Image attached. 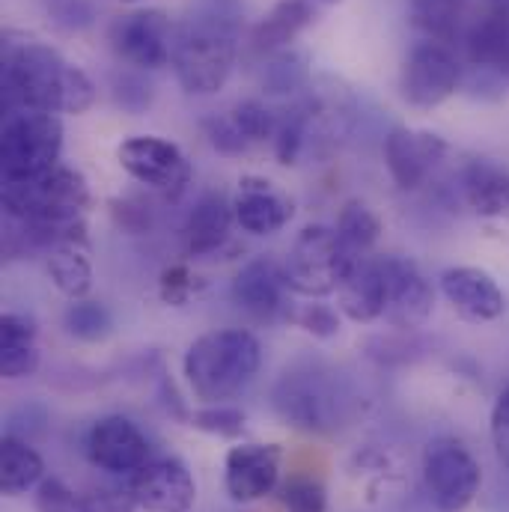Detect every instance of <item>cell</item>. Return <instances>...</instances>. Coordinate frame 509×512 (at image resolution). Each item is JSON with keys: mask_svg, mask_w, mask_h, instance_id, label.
Segmentation results:
<instances>
[{"mask_svg": "<svg viewBox=\"0 0 509 512\" xmlns=\"http://www.w3.org/2000/svg\"><path fill=\"white\" fill-rule=\"evenodd\" d=\"M236 128L242 131V137L248 143H265V140H274V131H277V111L265 108L262 102H239L233 111H230Z\"/></svg>", "mask_w": 509, "mask_h": 512, "instance_id": "obj_33", "label": "cell"}, {"mask_svg": "<svg viewBox=\"0 0 509 512\" xmlns=\"http://www.w3.org/2000/svg\"><path fill=\"white\" fill-rule=\"evenodd\" d=\"M384 283H387V310L384 319L399 331L420 328L432 307H435V289L423 277V271L405 259V256H382Z\"/></svg>", "mask_w": 509, "mask_h": 512, "instance_id": "obj_16", "label": "cell"}, {"mask_svg": "<svg viewBox=\"0 0 509 512\" xmlns=\"http://www.w3.org/2000/svg\"><path fill=\"white\" fill-rule=\"evenodd\" d=\"M117 158H120V167L134 182L164 197H179L194 179V167L188 155L176 143L152 137V134L123 140V146L117 149Z\"/></svg>", "mask_w": 509, "mask_h": 512, "instance_id": "obj_10", "label": "cell"}, {"mask_svg": "<svg viewBox=\"0 0 509 512\" xmlns=\"http://www.w3.org/2000/svg\"><path fill=\"white\" fill-rule=\"evenodd\" d=\"M483 471L456 438H435L423 450V498L432 512H465L480 495Z\"/></svg>", "mask_w": 509, "mask_h": 512, "instance_id": "obj_6", "label": "cell"}, {"mask_svg": "<svg viewBox=\"0 0 509 512\" xmlns=\"http://www.w3.org/2000/svg\"><path fill=\"white\" fill-rule=\"evenodd\" d=\"M128 492L146 512H191L197 504V483L176 456L149 459L128 477Z\"/></svg>", "mask_w": 509, "mask_h": 512, "instance_id": "obj_12", "label": "cell"}, {"mask_svg": "<svg viewBox=\"0 0 509 512\" xmlns=\"http://www.w3.org/2000/svg\"><path fill=\"white\" fill-rule=\"evenodd\" d=\"M340 405H343V393L337 387L334 373L313 367V364L286 370L274 387L277 414L289 426L304 429V432L334 429L340 420Z\"/></svg>", "mask_w": 509, "mask_h": 512, "instance_id": "obj_7", "label": "cell"}, {"mask_svg": "<svg viewBox=\"0 0 509 512\" xmlns=\"http://www.w3.org/2000/svg\"><path fill=\"white\" fill-rule=\"evenodd\" d=\"M194 429L206 432V435H218V438H239L245 432V411L236 405H209L203 411H197L191 417Z\"/></svg>", "mask_w": 509, "mask_h": 512, "instance_id": "obj_34", "label": "cell"}, {"mask_svg": "<svg viewBox=\"0 0 509 512\" xmlns=\"http://www.w3.org/2000/svg\"><path fill=\"white\" fill-rule=\"evenodd\" d=\"M63 123L45 111L6 114L0 134V170L3 179H30L60 167Z\"/></svg>", "mask_w": 509, "mask_h": 512, "instance_id": "obj_5", "label": "cell"}, {"mask_svg": "<svg viewBox=\"0 0 509 512\" xmlns=\"http://www.w3.org/2000/svg\"><path fill=\"white\" fill-rule=\"evenodd\" d=\"M45 265H48V277L54 289L66 295L69 301L87 298V292L93 289V265L87 256V245L54 248L45 254Z\"/></svg>", "mask_w": 509, "mask_h": 512, "instance_id": "obj_29", "label": "cell"}, {"mask_svg": "<svg viewBox=\"0 0 509 512\" xmlns=\"http://www.w3.org/2000/svg\"><path fill=\"white\" fill-rule=\"evenodd\" d=\"M111 209H114V218H117V224L128 230V233H146L149 230V206H143V203H134V200H114L111 203Z\"/></svg>", "mask_w": 509, "mask_h": 512, "instance_id": "obj_43", "label": "cell"}, {"mask_svg": "<svg viewBox=\"0 0 509 512\" xmlns=\"http://www.w3.org/2000/svg\"><path fill=\"white\" fill-rule=\"evenodd\" d=\"M486 6H492V9H504V12H509V0H486Z\"/></svg>", "mask_w": 509, "mask_h": 512, "instance_id": "obj_45", "label": "cell"}, {"mask_svg": "<svg viewBox=\"0 0 509 512\" xmlns=\"http://www.w3.org/2000/svg\"><path fill=\"white\" fill-rule=\"evenodd\" d=\"M48 15L63 30H84L93 24V6L87 0H45Z\"/></svg>", "mask_w": 509, "mask_h": 512, "instance_id": "obj_39", "label": "cell"}, {"mask_svg": "<svg viewBox=\"0 0 509 512\" xmlns=\"http://www.w3.org/2000/svg\"><path fill=\"white\" fill-rule=\"evenodd\" d=\"M304 60L295 57V54H280L274 57L265 72H262V87L265 93H274V96H283V93H295L301 84H304Z\"/></svg>", "mask_w": 509, "mask_h": 512, "instance_id": "obj_35", "label": "cell"}, {"mask_svg": "<svg viewBox=\"0 0 509 512\" xmlns=\"http://www.w3.org/2000/svg\"><path fill=\"white\" fill-rule=\"evenodd\" d=\"M123 3H134V0H123Z\"/></svg>", "mask_w": 509, "mask_h": 512, "instance_id": "obj_47", "label": "cell"}, {"mask_svg": "<svg viewBox=\"0 0 509 512\" xmlns=\"http://www.w3.org/2000/svg\"><path fill=\"white\" fill-rule=\"evenodd\" d=\"M242 0H197L173 33V72L188 96H215L227 87L242 39Z\"/></svg>", "mask_w": 509, "mask_h": 512, "instance_id": "obj_2", "label": "cell"}, {"mask_svg": "<svg viewBox=\"0 0 509 512\" xmlns=\"http://www.w3.org/2000/svg\"><path fill=\"white\" fill-rule=\"evenodd\" d=\"M450 152L447 140L432 131L390 128L384 137V164L399 191H417L429 182L432 170Z\"/></svg>", "mask_w": 509, "mask_h": 512, "instance_id": "obj_14", "label": "cell"}, {"mask_svg": "<svg viewBox=\"0 0 509 512\" xmlns=\"http://www.w3.org/2000/svg\"><path fill=\"white\" fill-rule=\"evenodd\" d=\"M39 370L36 322L21 313H6L0 319V373L3 379H27Z\"/></svg>", "mask_w": 509, "mask_h": 512, "instance_id": "obj_25", "label": "cell"}, {"mask_svg": "<svg viewBox=\"0 0 509 512\" xmlns=\"http://www.w3.org/2000/svg\"><path fill=\"white\" fill-rule=\"evenodd\" d=\"M492 444L498 462L509 471V384L498 393L492 408Z\"/></svg>", "mask_w": 509, "mask_h": 512, "instance_id": "obj_42", "label": "cell"}, {"mask_svg": "<svg viewBox=\"0 0 509 512\" xmlns=\"http://www.w3.org/2000/svg\"><path fill=\"white\" fill-rule=\"evenodd\" d=\"M96 105V84L57 48L36 39H3V111L87 114Z\"/></svg>", "mask_w": 509, "mask_h": 512, "instance_id": "obj_1", "label": "cell"}, {"mask_svg": "<svg viewBox=\"0 0 509 512\" xmlns=\"http://www.w3.org/2000/svg\"><path fill=\"white\" fill-rule=\"evenodd\" d=\"M84 450L99 471L120 474V477H131L152 459V447L146 435L134 420L123 414H108L96 420L84 438Z\"/></svg>", "mask_w": 509, "mask_h": 512, "instance_id": "obj_13", "label": "cell"}, {"mask_svg": "<svg viewBox=\"0 0 509 512\" xmlns=\"http://www.w3.org/2000/svg\"><path fill=\"white\" fill-rule=\"evenodd\" d=\"M313 18H316L313 0H280L254 27L251 48L259 54H274V51L292 45L313 24Z\"/></svg>", "mask_w": 509, "mask_h": 512, "instance_id": "obj_24", "label": "cell"}, {"mask_svg": "<svg viewBox=\"0 0 509 512\" xmlns=\"http://www.w3.org/2000/svg\"><path fill=\"white\" fill-rule=\"evenodd\" d=\"M459 81H462V66L450 51V45L423 39L408 51L402 63L399 93L411 108L432 111L459 90Z\"/></svg>", "mask_w": 509, "mask_h": 512, "instance_id": "obj_9", "label": "cell"}, {"mask_svg": "<svg viewBox=\"0 0 509 512\" xmlns=\"http://www.w3.org/2000/svg\"><path fill=\"white\" fill-rule=\"evenodd\" d=\"M233 224H236L233 203L218 191L203 194L185 218V230H182L185 251L191 256L218 254L230 242Z\"/></svg>", "mask_w": 509, "mask_h": 512, "instance_id": "obj_21", "label": "cell"}, {"mask_svg": "<svg viewBox=\"0 0 509 512\" xmlns=\"http://www.w3.org/2000/svg\"><path fill=\"white\" fill-rule=\"evenodd\" d=\"M340 295V310L352 322H376L384 319L387 310V283H384L382 256H367L358 262L349 277L337 289Z\"/></svg>", "mask_w": 509, "mask_h": 512, "instance_id": "obj_23", "label": "cell"}, {"mask_svg": "<svg viewBox=\"0 0 509 512\" xmlns=\"http://www.w3.org/2000/svg\"><path fill=\"white\" fill-rule=\"evenodd\" d=\"M292 286L286 280V265L274 262L271 256H256L245 262L233 280V301L256 322H274L289 313Z\"/></svg>", "mask_w": 509, "mask_h": 512, "instance_id": "obj_15", "label": "cell"}, {"mask_svg": "<svg viewBox=\"0 0 509 512\" xmlns=\"http://www.w3.org/2000/svg\"><path fill=\"white\" fill-rule=\"evenodd\" d=\"M277 498L286 512H328V492L313 477H289Z\"/></svg>", "mask_w": 509, "mask_h": 512, "instance_id": "obj_32", "label": "cell"}, {"mask_svg": "<svg viewBox=\"0 0 509 512\" xmlns=\"http://www.w3.org/2000/svg\"><path fill=\"white\" fill-rule=\"evenodd\" d=\"M63 325H66V334L81 340V343H99L111 334L114 328V319L108 313L105 304L99 301H90V298H78L66 307L63 313Z\"/></svg>", "mask_w": 509, "mask_h": 512, "instance_id": "obj_30", "label": "cell"}, {"mask_svg": "<svg viewBox=\"0 0 509 512\" xmlns=\"http://www.w3.org/2000/svg\"><path fill=\"white\" fill-rule=\"evenodd\" d=\"M316 3H325V6H334V3H340V0H316Z\"/></svg>", "mask_w": 509, "mask_h": 512, "instance_id": "obj_46", "label": "cell"}, {"mask_svg": "<svg viewBox=\"0 0 509 512\" xmlns=\"http://www.w3.org/2000/svg\"><path fill=\"white\" fill-rule=\"evenodd\" d=\"M114 99H117V105H123L126 111H143V108H149V102H152V87L140 78V75H117V81H114Z\"/></svg>", "mask_w": 509, "mask_h": 512, "instance_id": "obj_41", "label": "cell"}, {"mask_svg": "<svg viewBox=\"0 0 509 512\" xmlns=\"http://www.w3.org/2000/svg\"><path fill=\"white\" fill-rule=\"evenodd\" d=\"M42 480H45V462L30 447V441L3 435V444H0V489H3V495L6 498L27 495L33 489H39Z\"/></svg>", "mask_w": 509, "mask_h": 512, "instance_id": "obj_28", "label": "cell"}, {"mask_svg": "<svg viewBox=\"0 0 509 512\" xmlns=\"http://www.w3.org/2000/svg\"><path fill=\"white\" fill-rule=\"evenodd\" d=\"M280 447L277 444H236L224 462V489L236 504H256L277 489Z\"/></svg>", "mask_w": 509, "mask_h": 512, "instance_id": "obj_17", "label": "cell"}, {"mask_svg": "<svg viewBox=\"0 0 509 512\" xmlns=\"http://www.w3.org/2000/svg\"><path fill=\"white\" fill-rule=\"evenodd\" d=\"M137 510V501L131 498V492L126 489H111V486H102V489H93L87 495H81V512H134Z\"/></svg>", "mask_w": 509, "mask_h": 512, "instance_id": "obj_40", "label": "cell"}, {"mask_svg": "<svg viewBox=\"0 0 509 512\" xmlns=\"http://www.w3.org/2000/svg\"><path fill=\"white\" fill-rule=\"evenodd\" d=\"M236 224L251 236H274L292 221V203L268 179L245 176L233 197Z\"/></svg>", "mask_w": 509, "mask_h": 512, "instance_id": "obj_19", "label": "cell"}, {"mask_svg": "<svg viewBox=\"0 0 509 512\" xmlns=\"http://www.w3.org/2000/svg\"><path fill=\"white\" fill-rule=\"evenodd\" d=\"M337 242H340V254H343V262H346V277L349 271L364 262L367 256H373V248L382 236V221L379 215L361 203V200H349L340 215H337ZM343 277V280H346Z\"/></svg>", "mask_w": 509, "mask_h": 512, "instance_id": "obj_26", "label": "cell"}, {"mask_svg": "<svg viewBox=\"0 0 509 512\" xmlns=\"http://www.w3.org/2000/svg\"><path fill=\"white\" fill-rule=\"evenodd\" d=\"M310 105H295L289 111L277 114V131H274V155L280 164H295L304 143H307V128H310Z\"/></svg>", "mask_w": 509, "mask_h": 512, "instance_id": "obj_31", "label": "cell"}, {"mask_svg": "<svg viewBox=\"0 0 509 512\" xmlns=\"http://www.w3.org/2000/svg\"><path fill=\"white\" fill-rule=\"evenodd\" d=\"M459 191L465 206L480 218H509V167L489 161V158H471L459 170Z\"/></svg>", "mask_w": 509, "mask_h": 512, "instance_id": "obj_20", "label": "cell"}, {"mask_svg": "<svg viewBox=\"0 0 509 512\" xmlns=\"http://www.w3.org/2000/svg\"><path fill=\"white\" fill-rule=\"evenodd\" d=\"M441 292L447 304L474 325H486L504 316L507 298L498 286V280L474 265H453L441 274Z\"/></svg>", "mask_w": 509, "mask_h": 512, "instance_id": "obj_18", "label": "cell"}, {"mask_svg": "<svg viewBox=\"0 0 509 512\" xmlns=\"http://www.w3.org/2000/svg\"><path fill=\"white\" fill-rule=\"evenodd\" d=\"M262 364V346L245 328H221L194 340L185 352L182 370L194 396L221 405L254 382Z\"/></svg>", "mask_w": 509, "mask_h": 512, "instance_id": "obj_3", "label": "cell"}, {"mask_svg": "<svg viewBox=\"0 0 509 512\" xmlns=\"http://www.w3.org/2000/svg\"><path fill=\"white\" fill-rule=\"evenodd\" d=\"M36 512H81V498L57 477H45L36 489Z\"/></svg>", "mask_w": 509, "mask_h": 512, "instance_id": "obj_37", "label": "cell"}, {"mask_svg": "<svg viewBox=\"0 0 509 512\" xmlns=\"http://www.w3.org/2000/svg\"><path fill=\"white\" fill-rule=\"evenodd\" d=\"M292 319L307 331L313 334L316 340H331L340 334V313L328 304H319V301H310L304 307H298L292 313Z\"/></svg>", "mask_w": 509, "mask_h": 512, "instance_id": "obj_36", "label": "cell"}, {"mask_svg": "<svg viewBox=\"0 0 509 512\" xmlns=\"http://www.w3.org/2000/svg\"><path fill=\"white\" fill-rule=\"evenodd\" d=\"M283 265H286V280L295 295L325 298L337 292L346 277V262L340 254L337 230L325 224L304 227Z\"/></svg>", "mask_w": 509, "mask_h": 512, "instance_id": "obj_8", "label": "cell"}, {"mask_svg": "<svg viewBox=\"0 0 509 512\" xmlns=\"http://www.w3.org/2000/svg\"><path fill=\"white\" fill-rule=\"evenodd\" d=\"M408 21L429 42H462L468 27V0H411Z\"/></svg>", "mask_w": 509, "mask_h": 512, "instance_id": "obj_27", "label": "cell"}, {"mask_svg": "<svg viewBox=\"0 0 509 512\" xmlns=\"http://www.w3.org/2000/svg\"><path fill=\"white\" fill-rule=\"evenodd\" d=\"M203 131H206L209 143H212L218 152H224V155H242V152L251 146V143L242 137V131L236 128V123H233V117H230V114L206 120V123H203Z\"/></svg>", "mask_w": 509, "mask_h": 512, "instance_id": "obj_38", "label": "cell"}, {"mask_svg": "<svg viewBox=\"0 0 509 512\" xmlns=\"http://www.w3.org/2000/svg\"><path fill=\"white\" fill-rule=\"evenodd\" d=\"M173 33L176 27L161 9H140L114 21L111 45L128 66L152 72L173 60Z\"/></svg>", "mask_w": 509, "mask_h": 512, "instance_id": "obj_11", "label": "cell"}, {"mask_svg": "<svg viewBox=\"0 0 509 512\" xmlns=\"http://www.w3.org/2000/svg\"><path fill=\"white\" fill-rule=\"evenodd\" d=\"M462 48L471 66L509 75V12L486 6L483 15L468 21Z\"/></svg>", "mask_w": 509, "mask_h": 512, "instance_id": "obj_22", "label": "cell"}, {"mask_svg": "<svg viewBox=\"0 0 509 512\" xmlns=\"http://www.w3.org/2000/svg\"><path fill=\"white\" fill-rule=\"evenodd\" d=\"M188 280H191V277H188L185 268H170V271H164V280H161L164 298H167V301H185V295H188V289H191Z\"/></svg>", "mask_w": 509, "mask_h": 512, "instance_id": "obj_44", "label": "cell"}, {"mask_svg": "<svg viewBox=\"0 0 509 512\" xmlns=\"http://www.w3.org/2000/svg\"><path fill=\"white\" fill-rule=\"evenodd\" d=\"M3 215L15 221H72L90 206V185L72 167H54L30 179H3Z\"/></svg>", "mask_w": 509, "mask_h": 512, "instance_id": "obj_4", "label": "cell"}]
</instances>
